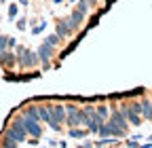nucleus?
<instances>
[{
    "label": "nucleus",
    "mask_w": 152,
    "mask_h": 148,
    "mask_svg": "<svg viewBox=\"0 0 152 148\" xmlns=\"http://www.w3.org/2000/svg\"><path fill=\"white\" fill-rule=\"evenodd\" d=\"M21 116H23L26 131H28L32 138H40V136H42V129H40V125H38V119H32V116H26V114H21Z\"/></svg>",
    "instance_id": "39448f33"
},
{
    "label": "nucleus",
    "mask_w": 152,
    "mask_h": 148,
    "mask_svg": "<svg viewBox=\"0 0 152 148\" xmlns=\"http://www.w3.org/2000/svg\"><path fill=\"white\" fill-rule=\"evenodd\" d=\"M45 28H47V21H42L40 26H36V28H32V34H34V36H36V34H40V32H42Z\"/></svg>",
    "instance_id": "412c9836"
},
{
    "label": "nucleus",
    "mask_w": 152,
    "mask_h": 148,
    "mask_svg": "<svg viewBox=\"0 0 152 148\" xmlns=\"http://www.w3.org/2000/svg\"><path fill=\"white\" fill-rule=\"evenodd\" d=\"M9 17H11V19H15V17H17V4H11V7H9Z\"/></svg>",
    "instance_id": "4be33fe9"
},
{
    "label": "nucleus",
    "mask_w": 152,
    "mask_h": 148,
    "mask_svg": "<svg viewBox=\"0 0 152 148\" xmlns=\"http://www.w3.org/2000/svg\"><path fill=\"white\" fill-rule=\"evenodd\" d=\"M95 2H97V0H87V4H89V7H93Z\"/></svg>",
    "instance_id": "393cba45"
},
{
    "label": "nucleus",
    "mask_w": 152,
    "mask_h": 148,
    "mask_svg": "<svg viewBox=\"0 0 152 148\" xmlns=\"http://www.w3.org/2000/svg\"><path fill=\"white\" fill-rule=\"evenodd\" d=\"M59 40H61V38H59V36H57V32H55V34H49V36H47V40H45V42L57 47V45H59Z\"/></svg>",
    "instance_id": "dca6fc26"
},
{
    "label": "nucleus",
    "mask_w": 152,
    "mask_h": 148,
    "mask_svg": "<svg viewBox=\"0 0 152 148\" xmlns=\"http://www.w3.org/2000/svg\"><path fill=\"white\" fill-rule=\"evenodd\" d=\"M2 146H7V148H11V146H13V148H15V146H19V142H17L13 136H9V133H7V138H4V142H2Z\"/></svg>",
    "instance_id": "2eb2a0df"
},
{
    "label": "nucleus",
    "mask_w": 152,
    "mask_h": 148,
    "mask_svg": "<svg viewBox=\"0 0 152 148\" xmlns=\"http://www.w3.org/2000/svg\"><path fill=\"white\" fill-rule=\"evenodd\" d=\"M9 136H13L17 142H23L26 140V136H28V131H26V125H23V116H17L15 121H13V125L9 127V131H7Z\"/></svg>",
    "instance_id": "20e7f679"
},
{
    "label": "nucleus",
    "mask_w": 152,
    "mask_h": 148,
    "mask_svg": "<svg viewBox=\"0 0 152 148\" xmlns=\"http://www.w3.org/2000/svg\"><path fill=\"white\" fill-rule=\"evenodd\" d=\"M123 112H125V116H127V121H129L131 125H142V123H140V121H142V119H140V114H135V112H131V110H129L127 106L123 108Z\"/></svg>",
    "instance_id": "9d476101"
},
{
    "label": "nucleus",
    "mask_w": 152,
    "mask_h": 148,
    "mask_svg": "<svg viewBox=\"0 0 152 148\" xmlns=\"http://www.w3.org/2000/svg\"><path fill=\"white\" fill-rule=\"evenodd\" d=\"M51 112H53V121H55L57 125L66 123V106L55 104V106H51Z\"/></svg>",
    "instance_id": "6e6552de"
},
{
    "label": "nucleus",
    "mask_w": 152,
    "mask_h": 148,
    "mask_svg": "<svg viewBox=\"0 0 152 148\" xmlns=\"http://www.w3.org/2000/svg\"><path fill=\"white\" fill-rule=\"evenodd\" d=\"M17 28H19V30H26V19H19V21H17Z\"/></svg>",
    "instance_id": "b1692460"
},
{
    "label": "nucleus",
    "mask_w": 152,
    "mask_h": 148,
    "mask_svg": "<svg viewBox=\"0 0 152 148\" xmlns=\"http://www.w3.org/2000/svg\"><path fill=\"white\" fill-rule=\"evenodd\" d=\"M97 114L106 121V119H108V108H106V106H97Z\"/></svg>",
    "instance_id": "aec40b11"
},
{
    "label": "nucleus",
    "mask_w": 152,
    "mask_h": 148,
    "mask_svg": "<svg viewBox=\"0 0 152 148\" xmlns=\"http://www.w3.org/2000/svg\"><path fill=\"white\" fill-rule=\"evenodd\" d=\"M118 144V140H114V136L110 138V136H106L104 140H99V142H95V146H116Z\"/></svg>",
    "instance_id": "ddd939ff"
},
{
    "label": "nucleus",
    "mask_w": 152,
    "mask_h": 148,
    "mask_svg": "<svg viewBox=\"0 0 152 148\" xmlns=\"http://www.w3.org/2000/svg\"><path fill=\"white\" fill-rule=\"evenodd\" d=\"M72 32H74V30H72V26H70L68 19H64V21L57 23V36H59V38H68Z\"/></svg>",
    "instance_id": "1a4fd4ad"
},
{
    "label": "nucleus",
    "mask_w": 152,
    "mask_h": 148,
    "mask_svg": "<svg viewBox=\"0 0 152 148\" xmlns=\"http://www.w3.org/2000/svg\"><path fill=\"white\" fill-rule=\"evenodd\" d=\"M127 108L131 112H135V114H142V104L140 102H131V104H127Z\"/></svg>",
    "instance_id": "f3484780"
},
{
    "label": "nucleus",
    "mask_w": 152,
    "mask_h": 148,
    "mask_svg": "<svg viewBox=\"0 0 152 148\" xmlns=\"http://www.w3.org/2000/svg\"><path fill=\"white\" fill-rule=\"evenodd\" d=\"M66 123L70 127H78V125H85V112L78 110L76 106H66Z\"/></svg>",
    "instance_id": "f03ea898"
},
{
    "label": "nucleus",
    "mask_w": 152,
    "mask_h": 148,
    "mask_svg": "<svg viewBox=\"0 0 152 148\" xmlns=\"http://www.w3.org/2000/svg\"><path fill=\"white\" fill-rule=\"evenodd\" d=\"M15 62H17V57H15L13 53H7V51H2V57H0V64H2V66L11 68V66H13Z\"/></svg>",
    "instance_id": "9b49d317"
},
{
    "label": "nucleus",
    "mask_w": 152,
    "mask_h": 148,
    "mask_svg": "<svg viewBox=\"0 0 152 148\" xmlns=\"http://www.w3.org/2000/svg\"><path fill=\"white\" fill-rule=\"evenodd\" d=\"M142 116L152 121V102H142Z\"/></svg>",
    "instance_id": "f8f14e48"
},
{
    "label": "nucleus",
    "mask_w": 152,
    "mask_h": 148,
    "mask_svg": "<svg viewBox=\"0 0 152 148\" xmlns=\"http://www.w3.org/2000/svg\"><path fill=\"white\" fill-rule=\"evenodd\" d=\"M83 112H85V125H87V129H89L91 133H97V131H99V127H102L106 121L97 114V110L91 108V106L83 108Z\"/></svg>",
    "instance_id": "f257e3e1"
},
{
    "label": "nucleus",
    "mask_w": 152,
    "mask_h": 148,
    "mask_svg": "<svg viewBox=\"0 0 152 148\" xmlns=\"http://www.w3.org/2000/svg\"><path fill=\"white\" fill-rule=\"evenodd\" d=\"M87 131H83V129H76V127H72L70 129V138H83Z\"/></svg>",
    "instance_id": "a211bd4d"
},
{
    "label": "nucleus",
    "mask_w": 152,
    "mask_h": 148,
    "mask_svg": "<svg viewBox=\"0 0 152 148\" xmlns=\"http://www.w3.org/2000/svg\"><path fill=\"white\" fill-rule=\"evenodd\" d=\"M53 45H49V42H42L40 47H38V62H42L45 64V68H49V59H51V55H53Z\"/></svg>",
    "instance_id": "423d86ee"
},
{
    "label": "nucleus",
    "mask_w": 152,
    "mask_h": 148,
    "mask_svg": "<svg viewBox=\"0 0 152 148\" xmlns=\"http://www.w3.org/2000/svg\"><path fill=\"white\" fill-rule=\"evenodd\" d=\"M17 53H19L17 62L21 64L23 68H32V66L38 64V53H36V51H28V49H23V47H19Z\"/></svg>",
    "instance_id": "7ed1b4c3"
},
{
    "label": "nucleus",
    "mask_w": 152,
    "mask_h": 148,
    "mask_svg": "<svg viewBox=\"0 0 152 148\" xmlns=\"http://www.w3.org/2000/svg\"><path fill=\"white\" fill-rule=\"evenodd\" d=\"M140 138H131L129 142H127V146H133V148H135V146H140V142H137Z\"/></svg>",
    "instance_id": "5701e85b"
},
{
    "label": "nucleus",
    "mask_w": 152,
    "mask_h": 148,
    "mask_svg": "<svg viewBox=\"0 0 152 148\" xmlns=\"http://www.w3.org/2000/svg\"><path fill=\"white\" fill-rule=\"evenodd\" d=\"M9 47V36H2L0 34V51H4Z\"/></svg>",
    "instance_id": "6ab92c4d"
},
{
    "label": "nucleus",
    "mask_w": 152,
    "mask_h": 148,
    "mask_svg": "<svg viewBox=\"0 0 152 148\" xmlns=\"http://www.w3.org/2000/svg\"><path fill=\"white\" fill-rule=\"evenodd\" d=\"M85 17H87V13H83L80 9H74L72 11V15H70V26H72V30H78L80 28V23L85 21Z\"/></svg>",
    "instance_id": "0eeeda50"
},
{
    "label": "nucleus",
    "mask_w": 152,
    "mask_h": 148,
    "mask_svg": "<svg viewBox=\"0 0 152 148\" xmlns=\"http://www.w3.org/2000/svg\"><path fill=\"white\" fill-rule=\"evenodd\" d=\"M23 114H26V116H32V119H38V121H40V114H38V106H28Z\"/></svg>",
    "instance_id": "4468645a"
}]
</instances>
